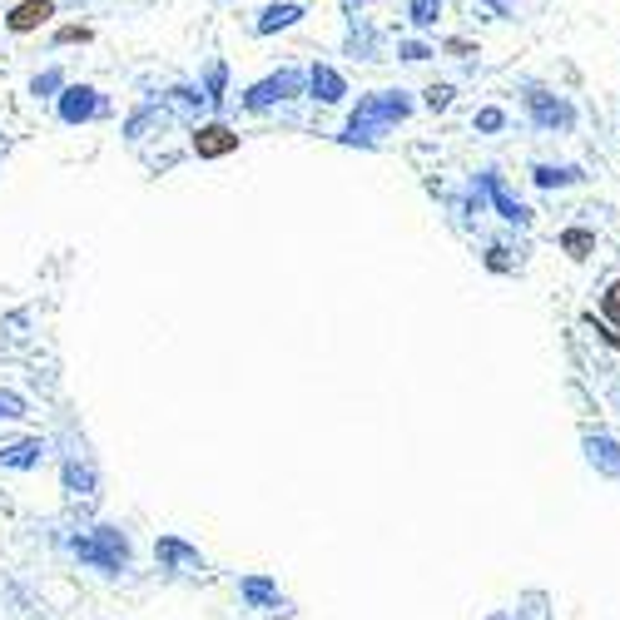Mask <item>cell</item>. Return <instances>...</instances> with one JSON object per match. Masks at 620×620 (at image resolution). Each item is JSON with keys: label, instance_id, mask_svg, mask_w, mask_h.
<instances>
[{"label": "cell", "instance_id": "obj_1", "mask_svg": "<svg viewBox=\"0 0 620 620\" xmlns=\"http://www.w3.org/2000/svg\"><path fill=\"white\" fill-rule=\"evenodd\" d=\"M412 105H407V95L402 90H382V95H368L363 105H358V115L348 120V144H372L377 139V129H387L392 120H402Z\"/></svg>", "mask_w": 620, "mask_h": 620}, {"label": "cell", "instance_id": "obj_2", "mask_svg": "<svg viewBox=\"0 0 620 620\" xmlns=\"http://www.w3.org/2000/svg\"><path fill=\"white\" fill-rule=\"evenodd\" d=\"M75 556L90 561V566H100V571H124L129 566V536H124L120 526H95L90 536L75 541Z\"/></svg>", "mask_w": 620, "mask_h": 620}, {"label": "cell", "instance_id": "obj_3", "mask_svg": "<svg viewBox=\"0 0 620 620\" xmlns=\"http://www.w3.org/2000/svg\"><path fill=\"white\" fill-rule=\"evenodd\" d=\"M303 90V75L298 70H278V75H268V80H258L253 90L244 95V105L248 110H268L273 100H293Z\"/></svg>", "mask_w": 620, "mask_h": 620}, {"label": "cell", "instance_id": "obj_4", "mask_svg": "<svg viewBox=\"0 0 620 620\" xmlns=\"http://www.w3.org/2000/svg\"><path fill=\"white\" fill-rule=\"evenodd\" d=\"M100 115H105L100 90H90V85H65V95H60V120L85 124V120H100Z\"/></svg>", "mask_w": 620, "mask_h": 620}, {"label": "cell", "instance_id": "obj_5", "mask_svg": "<svg viewBox=\"0 0 620 620\" xmlns=\"http://www.w3.org/2000/svg\"><path fill=\"white\" fill-rule=\"evenodd\" d=\"M234 149H239V134L229 124H199V134H194V154L199 159H224Z\"/></svg>", "mask_w": 620, "mask_h": 620}, {"label": "cell", "instance_id": "obj_6", "mask_svg": "<svg viewBox=\"0 0 620 620\" xmlns=\"http://www.w3.org/2000/svg\"><path fill=\"white\" fill-rule=\"evenodd\" d=\"M308 90H313V100H323V105H338V100L348 95L343 75L328 70V65H313V70H308Z\"/></svg>", "mask_w": 620, "mask_h": 620}, {"label": "cell", "instance_id": "obj_7", "mask_svg": "<svg viewBox=\"0 0 620 620\" xmlns=\"http://www.w3.org/2000/svg\"><path fill=\"white\" fill-rule=\"evenodd\" d=\"M50 15H55V5H50V0H20V5L10 10V20H5V25H10L15 35H25V30H35V25H45Z\"/></svg>", "mask_w": 620, "mask_h": 620}, {"label": "cell", "instance_id": "obj_8", "mask_svg": "<svg viewBox=\"0 0 620 620\" xmlns=\"http://www.w3.org/2000/svg\"><path fill=\"white\" fill-rule=\"evenodd\" d=\"M40 457H45V442H40V437H30V442H15V447H5V452H0V467L30 472V467H40Z\"/></svg>", "mask_w": 620, "mask_h": 620}, {"label": "cell", "instance_id": "obj_9", "mask_svg": "<svg viewBox=\"0 0 620 620\" xmlns=\"http://www.w3.org/2000/svg\"><path fill=\"white\" fill-rule=\"evenodd\" d=\"M293 20H303V5H268L263 20H258V35H273V30H283Z\"/></svg>", "mask_w": 620, "mask_h": 620}, {"label": "cell", "instance_id": "obj_10", "mask_svg": "<svg viewBox=\"0 0 620 620\" xmlns=\"http://www.w3.org/2000/svg\"><path fill=\"white\" fill-rule=\"evenodd\" d=\"M65 487H70V492H80V496H90V492H95V467L70 457V462H65Z\"/></svg>", "mask_w": 620, "mask_h": 620}, {"label": "cell", "instance_id": "obj_11", "mask_svg": "<svg viewBox=\"0 0 620 620\" xmlns=\"http://www.w3.org/2000/svg\"><path fill=\"white\" fill-rule=\"evenodd\" d=\"M244 601H253V606H278L283 596H278V586H273V581H263V576H248V581H244Z\"/></svg>", "mask_w": 620, "mask_h": 620}, {"label": "cell", "instance_id": "obj_12", "mask_svg": "<svg viewBox=\"0 0 620 620\" xmlns=\"http://www.w3.org/2000/svg\"><path fill=\"white\" fill-rule=\"evenodd\" d=\"M154 551H159L164 561H174V566H199V571H204V561H199V556H194V551H189L184 541H174V536H164V541H159Z\"/></svg>", "mask_w": 620, "mask_h": 620}, {"label": "cell", "instance_id": "obj_13", "mask_svg": "<svg viewBox=\"0 0 620 620\" xmlns=\"http://www.w3.org/2000/svg\"><path fill=\"white\" fill-rule=\"evenodd\" d=\"M531 110H536V120H541V124L571 120V115H566V105H551V100H541V95H531Z\"/></svg>", "mask_w": 620, "mask_h": 620}, {"label": "cell", "instance_id": "obj_14", "mask_svg": "<svg viewBox=\"0 0 620 620\" xmlns=\"http://www.w3.org/2000/svg\"><path fill=\"white\" fill-rule=\"evenodd\" d=\"M60 85H65V75H60V70H45V75L30 80V95H50V90H60Z\"/></svg>", "mask_w": 620, "mask_h": 620}, {"label": "cell", "instance_id": "obj_15", "mask_svg": "<svg viewBox=\"0 0 620 620\" xmlns=\"http://www.w3.org/2000/svg\"><path fill=\"white\" fill-rule=\"evenodd\" d=\"M437 10H442V0H412V20H417V25H432Z\"/></svg>", "mask_w": 620, "mask_h": 620}, {"label": "cell", "instance_id": "obj_16", "mask_svg": "<svg viewBox=\"0 0 620 620\" xmlns=\"http://www.w3.org/2000/svg\"><path fill=\"white\" fill-rule=\"evenodd\" d=\"M601 303H606V318H611V323L620 328V278L611 283V288H606V298H601Z\"/></svg>", "mask_w": 620, "mask_h": 620}, {"label": "cell", "instance_id": "obj_17", "mask_svg": "<svg viewBox=\"0 0 620 620\" xmlns=\"http://www.w3.org/2000/svg\"><path fill=\"white\" fill-rule=\"evenodd\" d=\"M0 417H25V402L10 397V392H0Z\"/></svg>", "mask_w": 620, "mask_h": 620}, {"label": "cell", "instance_id": "obj_18", "mask_svg": "<svg viewBox=\"0 0 620 620\" xmlns=\"http://www.w3.org/2000/svg\"><path fill=\"white\" fill-rule=\"evenodd\" d=\"M447 100H452V85H432V90H427V105H432V110H442Z\"/></svg>", "mask_w": 620, "mask_h": 620}, {"label": "cell", "instance_id": "obj_19", "mask_svg": "<svg viewBox=\"0 0 620 620\" xmlns=\"http://www.w3.org/2000/svg\"><path fill=\"white\" fill-rule=\"evenodd\" d=\"M477 124H482V129H501V124H506V115H501V110H482V115H477Z\"/></svg>", "mask_w": 620, "mask_h": 620}, {"label": "cell", "instance_id": "obj_20", "mask_svg": "<svg viewBox=\"0 0 620 620\" xmlns=\"http://www.w3.org/2000/svg\"><path fill=\"white\" fill-rule=\"evenodd\" d=\"M566 248H571V253H586V248H591V239H586V234H576V229H571V234H566Z\"/></svg>", "mask_w": 620, "mask_h": 620}, {"label": "cell", "instance_id": "obj_21", "mask_svg": "<svg viewBox=\"0 0 620 620\" xmlns=\"http://www.w3.org/2000/svg\"><path fill=\"white\" fill-rule=\"evenodd\" d=\"M427 55H432L427 45H402V60H427Z\"/></svg>", "mask_w": 620, "mask_h": 620}]
</instances>
